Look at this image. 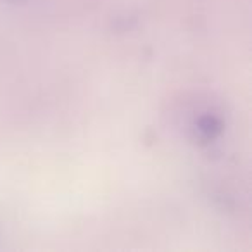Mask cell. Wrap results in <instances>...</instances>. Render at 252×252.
<instances>
[{
  "label": "cell",
  "mask_w": 252,
  "mask_h": 252,
  "mask_svg": "<svg viewBox=\"0 0 252 252\" xmlns=\"http://www.w3.org/2000/svg\"><path fill=\"white\" fill-rule=\"evenodd\" d=\"M197 130H199L200 137L204 140H213L223 130V123L216 116H202V118L197 121Z\"/></svg>",
  "instance_id": "obj_1"
}]
</instances>
